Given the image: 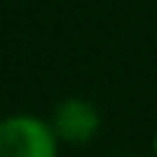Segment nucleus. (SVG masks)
<instances>
[{
  "label": "nucleus",
  "mask_w": 157,
  "mask_h": 157,
  "mask_svg": "<svg viewBox=\"0 0 157 157\" xmlns=\"http://www.w3.org/2000/svg\"><path fill=\"white\" fill-rule=\"evenodd\" d=\"M0 157H58V138L39 116H6L0 119Z\"/></svg>",
  "instance_id": "1"
},
{
  "label": "nucleus",
  "mask_w": 157,
  "mask_h": 157,
  "mask_svg": "<svg viewBox=\"0 0 157 157\" xmlns=\"http://www.w3.org/2000/svg\"><path fill=\"white\" fill-rule=\"evenodd\" d=\"M52 132L55 138L67 141V144H87L90 138L99 132V112L93 103L80 96H67L55 106V116H52Z\"/></svg>",
  "instance_id": "2"
},
{
  "label": "nucleus",
  "mask_w": 157,
  "mask_h": 157,
  "mask_svg": "<svg viewBox=\"0 0 157 157\" xmlns=\"http://www.w3.org/2000/svg\"><path fill=\"white\" fill-rule=\"evenodd\" d=\"M154 151H157V135H154Z\"/></svg>",
  "instance_id": "3"
}]
</instances>
